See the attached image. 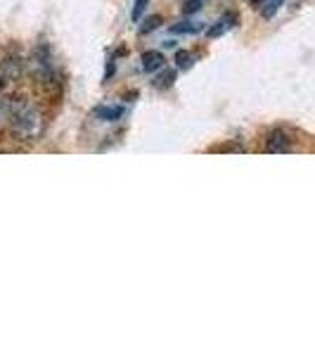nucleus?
I'll return each instance as SVG.
<instances>
[{"label": "nucleus", "instance_id": "f257e3e1", "mask_svg": "<svg viewBox=\"0 0 315 356\" xmlns=\"http://www.w3.org/2000/svg\"><path fill=\"white\" fill-rule=\"evenodd\" d=\"M0 119L19 140H38L45 129L41 110L24 97H0Z\"/></svg>", "mask_w": 315, "mask_h": 356}, {"label": "nucleus", "instance_id": "f03ea898", "mask_svg": "<svg viewBox=\"0 0 315 356\" xmlns=\"http://www.w3.org/2000/svg\"><path fill=\"white\" fill-rule=\"evenodd\" d=\"M36 74L38 79H41V83L50 86L57 81V72H55V62H53V53H50L48 45H41V48L36 50Z\"/></svg>", "mask_w": 315, "mask_h": 356}, {"label": "nucleus", "instance_id": "7ed1b4c3", "mask_svg": "<svg viewBox=\"0 0 315 356\" xmlns=\"http://www.w3.org/2000/svg\"><path fill=\"white\" fill-rule=\"evenodd\" d=\"M294 150V138H291L284 129H273L266 136V152L271 154H282Z\"/></svg>", "mask_w": 315, "mask_h": 356}, {"label": "nucleus", "instance_id": "20e7f679", "mask_svg": "<svg viewBox=\"0 0 315 356\" xmlns=\"http://www.w3.org/2000/svg\"><path fill=\"white\" fill-rule=\"evenodd\" d=\"M239 24V15H235V13H225L221 17L219 22H216L214 26H209L206 29V36L209 38H219V36H225L230 29H235Z\"/></svg>", "mask_w": 315, "mask_h": 356}, {"label": "nucleus", "instance_id": "39448f33", "mask_svg": "<svg viewBox=\"0 0 315 356\" xmlns=\"http://www.w3.org/2000/svg\"><path fill=\"white\" fill-rule=\"evenodd\" d=\"M19 74H22V60L17 55L5 57V60L0 62V79H3L5 83L19 79Z\"/></svg>", "mask_w": 315, "mask_h": 356}, {"label": "nucleus", "instance_id": "423d86ee", "mask_svg": "<svg viewBox=\"0 0 315 356\" xmlns=\"http://www.w3.org/2000/svg\"><path fill=\"white\" fill-rule=\"evenodd\" d=\"M140 65H142V72L152 74V72H157V69H164L166 57L164 53H159V50H147V53H142L140 57Z\"/></svg>", "mask_w": 315, "mask_h": 356}, {"label": "nucleus", "instance_id": "0eeeda50", "mask_svg": "<svg viewBox=\"0 0 315 356\" xmlns=\"http://www.w3.org/2000/svg\"><path fill=\"white\" fill-rule=\"evenodd\" d=\"M95 119H100V122H119V119L124 117V107L121 105H100L93 110Z\"/></svg>", "mask_w": 315, "mask_h": 356}, {"label": "nucleus", "instance_id": "6e6552de", "mask_svg": "<svg viewBox=\"0 0 315 356\" xmlns=\"http://www.w3.org/2000/svg\"><path fill=\"white\" fill-rule=\"evenodd\" d=\"M173 33H199L204 31V24H197V22H178V24L171 26Z\"/></svg>", "mask_w": 315, "mask_h": 356}, {"label": "nucleus", "instance_id": "1a4fd4ad", "mask_svg": "<svg viewBox=\"0 0 315 356\" xmlns=\"http://www.w3.org/2000/svg\"><path fill=\"white\" fill-rule=\"evenodd\" d=\"M284 5V0H263L261 3V15L266 17V19H271V17L278 15V10Z\"/></svg>", "mask_w": 315, "mask_h": 356}, {"label": "nucleus", "instance_id": "9d476101", "mask_svg": "<svg viewBox=\"0 0 315 356\" xmlns=\"http://www.w3.org/2000/svg\"><path fill=\"white\" fill-rule=\"evenodd\" d=\"M176 65H178V69H182V72H187V69H192L194 65V55L190 50H178V53H176Z\"/></svg>", "mask_w": 315, "mask_h": 356}, {"label": "nucleus", "instance_id": "9b49d317", "mask_svg": "<svg viewBox=\"0 0 315 356\" xmlns=\"http://www.w3.org/2000/svg\"><path fill=\"white\" fill-rule=\"evenodd\" d=\"M173 81H176V72H166V74H162V76L157 79V88H171L173 86Z\"/></svg>", "mask_w": 315, "mask_h": 356}, {"label": "nucleus", "instance_id": "f8f14e48", "mask_svg": "<svg viewBox=\"0 0 315 356\" xmlns=\"http://www.w3.org/2000/svg\"><path fill=\"white\" fill-rule=\"evenodd\" d=\"M159 24H162V17H150V19H145V24L140 26V33H150L154 31Z\"/></svg>", "mask_w": 315, "mask_h": 356}, {"label": "nucleus", "instance_id": "ddd939ff", "mask_svg": "<svg viewBox=\"0 0 315 356\" xmlns=\"http://www.w3.org/2000/svg\"><path fill=\"white\" fill-rule=\"evenodd\" d=\"M145 8H147V0H135V8H133V13H130V19L140 22V17H142V13H145Z\"/></svg>", "mask_w": 315, "mask_h": 356}, {"label": "nucleus", "instance_id": "4468645a", "mask_svg": "<svg viewBox=\"0 0 315 356\" xmlns=\"http://www.w3.org/2000/svg\"><path fill=\"white\" fill-rule=\"evenodd\" d=\"M202 8H204V0H187L185 8H182V13L192 15V13H197V10H202Z\"/></svg>", "mask_w": 315, "mask_h": 356}, {"label": "nucleus", "instance_id": "2eb2a0df", "mask_svg": "<svg viewBox=\"0 0 315 356\" xmlns=\"http://www.w3.org/2000/svg\"><path fill=\"white\" fill-rule=\"evenodd\" d=\"M228 150H232V152H244V147H242V145H216V147H211V152H228Z\"/></svg>", "mask_w": 315, "mask_h": 356}, {"label": "nucleus", "instance_id": "dca6fc26", "mask_svg": "<svg viewBox=\"0 0 315 356\" xmlns=\"http://www.w3.org/2000/svg\"><path fill=\"white\" fill-rule=\"evenodd\" d=\"M261 3H263V0H251V5H254V8H261Z\"/></svg>", "mask_w": 315, "mask_h": 356}]
</instances>
